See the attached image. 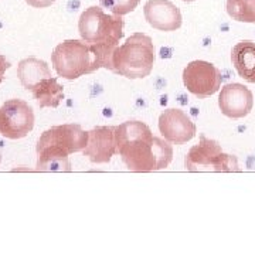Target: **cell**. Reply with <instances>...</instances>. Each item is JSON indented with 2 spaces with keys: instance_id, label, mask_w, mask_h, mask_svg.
<instances>
[{
  "instance_id": "cell-1",
  "label": "cell",
  "mask_w": 255,
  "mask_h": 255,
  "mask_svg": "<svg viewBox=\"0 0 255 255\" xmlns=\"http://www.w3.org/2000/svg\"><path fill=\"white\" fill-rule=\"evenodd\" d=\"M118 153L130 172L166 169L173 159V147L166 139L153 136L140 121H128L115 127Z\"/></svg>"
},
{
  "instance_id": "cell-2",
  "label": "cell",
  "mask_w": 255,
  "mask_h": 255,
  "mask_svg": "<svg viewBox=\"0 0 255 255\" xmlns=\"http://www.w3.org/2000/svg\"><path fill=\"white\" fill-rule=\"evenodd\" d=\"M88 137V132L78 124H64L44 130L37 142V170L70 172L68 156L84 150Z\"/></svg>"
},
{
  "instance_id": "cell-3",
  "label": "cell",
  "mask_w": 255,
  "mask_h": 255,
  "mask_svg": "<svg viewBox=\"0 0 255 255\" xmlns=\"http://www.w3.org/2000/svg\"><path fill=\"white\" fill-rule=\"evenodd\" d=\"M155 46L149 36L135 33L127 41L115 48L112 54V70L115 74L129 80L145 78L153 70Z\"/></svg>"
},
{
  "instance_id": "cell-4",
  "label": "cell",
  "mask_w": 255,
  "mask_h": 255,
  "mask_svg": "<svg viewBox=\"0 0 255 255\" xmlns=\"http://www.w3.org/2000/svg\"><path fill=\"white\" fill-rule=\"evenodd\" d=\"M51 64L58 77L70 81L104 68V63L94 47L82 38L60 43L53 50Z\"/></svg>"
},
{
  "instance_id": "cell-5",
  "label": "cell",
  "mask_w": 255,
  "mask_h": 255,
  "mask_svg": "<svg viewBox=\"0 0 255 255\" xmlns=\"http://www.w3.org/2000/svg\"><path fill=\"white\" fill-rule=\"evenodd\" d=\"M78 31L82 40L88 44H97L115 51L124 37V18L118 14H108L101 7L91 6L81 13Z\"/></svg>"
},
{
  "instance_id": "cell-6",
  "label": "cell",
  "mask_w": 255,
  "mask_h": 255,
  "mask_svg": "<svg viewBox=\"0 0 255 255\" xmlns=\"http://www.w3.org/2000/svg\"><path fill=\"white\" fill-rule=\"evenodd\" d=\"M184 166L189 172H240L237 157L226 155L217 140L204 135L186 155Z\"/></svg>"
},
{
  "instance_id": "cell-7",
  "label": "cell",
  "mask_w": 255,
  "mask_h": 255,
  "mask_svg": "<svg viewBox=\"0 0 255 255\" xmlns=\"http://www.w3.org/2000/svg\"><path fill=\"white\" fill-rule=\"evenodd\" d=\"M34 128V112L26 101L13 98L0 108V135L7 139L27 136Z\"/></svg>"
},
{
  "instance_id": "cell-8",
  "label": "cell",
  "mask_w": 255,
  "mask_h": 255,
  "mask_svg": "<svg viewBox=\"0 0 255 255\" xmlns=\"http://www.w3.org/2000/svg\"><path fill=\"white\" fill-rule=\"evenodd\" d=\"M221 71L214 64L196 60L187 64L183 71V84L187 91L199 100L209 98L221 88Z\"/></svg>"
},
{
  "instance_id": "cell-9",
  "label": "cell",
  "mask_w": 255,
  "mask_h": 255,
  "mask_svg": "<svg viewBox=\"0 0 255 255\" xmlns=\"http://www.w3.org/2000/svg\"><path fill=\"white\" fill-rule=\"evenodd\" d=\"M159 130L164 139L173 145L187 143L197 133L196 125L190 117L177 108L166 110L159 117Z\"/></svg>"
},
{
  "instance_id": "cell-10",
  "label": "cell",
  "mask_w": 255,
  "mask_h": 255,
  "mask_svg": "<svg viewBox=\"0 0 255 255\" xmlns=\"http://www.w3.org/2000/svg\"><path fill=\"white\" fill-rule=\"evenodd\" d=\"M219 107L221 114L226 115L227 118H244L253 111L254 95L243 84H226L220 92Z\"/></svg>"
},
{
  "instance_id": "cell-11",
  "label": "cell",
  "mask_w": 255,
  "mask_h": 255,
  "mask_svg": "<svg viewBox=\"0 0 255 255\" xmlns=\"http://www.w3.org/2000/svg\"><path fill=\"white\" fill-rule=\"evenodd\" d=\"M88 143L82 150L92 163H110L112 156L118 153L115 127H97L88 132Z\"/></svg>"
},
{
  "instance_id": "cell-12",
  "label": "cell",
  "mask_w": 255,
  "mask_h": 255,
  "mask_svg": "<svg viewBox=\"0 0 255 255\" xmlns=\"http://www.w3.org/2000/svg\"><path fill=\"white\" fill-rule=\"evenodd\" d=\"M143 14L146 21L156 30L174 31L182 27V11L170 0H147Z\"/></svg>"
},
{
  "instance_id": "cell-13",
  "label": "cell",
  "mask_w": 255,
  "mask_h": 255,
  "mask_svg": "<svg viewBox=\"0 0 255 255\" xmlns=\"http://www.w3.org/2000/svg\"><path fill=\"white\" fill-rule=\"evenodd\" d=\"M231 61L237 74L250 84H255V43L243 40L231 50Z\"/></svg>"
},
{
  "instance_id": "cell-14",
  "label": "cell",
  "mask_w": 255,
  "mask_h": 255,
  "mask_svg": "<svg viewBox=\"0 0 255 255\" xmlns=\"http://www.w3.org/2000/svg\"><path fill=\"white\" fill-rule=\"evenodd\" d=\"M40 108H57L64 100V88L54 77L43 78L30 90Z\"/></svg>"
},
{
  "instance_id": "cell-15",
  "label": "cell",
  "mask_w": 255,
  "mask_h": 255,
  "mask_svg": "<svg viewBox=\"0 0 255 255\" xmlns=\"http://www.w3.org/2000/svg\"><path fill=\"white\" fill-rule=\"evenodd\" d=\"M17 77L26 90H31L43 78L51 77V71L46 61L36 57H28L18 63Z\"/></svg>"
},
{
  "instance_id": "cell-16",
  "label": "cell",
  "mask_w": 255,
  "mask_h": 255,
  "mask_svg": "<svg viewBox=\"0 0 255 255\" xmlns=\"http://www.w3.org/2000/svg\"><path fill=\"white\" fill-rule=\"evenodd\" d=\"M230 17L241 23H255V0H227Z\"/></svg>"
},
{
  "instance_id": "cell-17",
  "label": "cell",
  "mask_w": 255,
  "mask_h": 255,
  "mask_svg": "<svg viewBox=\"0 0 255 255\" xmlns=\"http://www.w3.org/2000/svg\"><path fill=\"white\" fill-rule=\"evenodd\" d=\"M100 3L104 9H108L112 14L125 16L136 9L140 0H100Z\"/></svg>"
},
{
  "instance_id": "cell-18",
  "label": "cell",
  "mask_w": 255,
  "mask_h": 255,
  "mask_svg": "<svg viewBox=\"0 0 255 255\" xmlns=\"http://www.w3.org/2000/svg\"><path fill=\"white\" fill-rule=\"evenodd\" d=\"M55 0H26V3L30 4L31 7H36V9H44L48 7L54 3Z\"/></svg>"
},
{
  "instance_id": "cell-19",
  "label": "cell",
  "mask_w": 255,
  "mask_h": 255,
  "mask_svg": "<svg viewBox=\"0 0 255 255\" xmlns=\"http://www.w3.org/2000/svg\"><path fill=\"white\" fill-rule=\"evenodd\" d=\"M10 67H11V64H10L9 60H7L3 54H0V84L4 80V73H6V70H9Z\"/></svg>"
},
{
  "instance_id": "cell-20",
  "label": "cell",
  "mask_w": 255,
  "mask_h": 255,
  "mask_svg": "<svg viewBox=\"0 0 255 255\" xmlns=\"http://www.w3.org/2000/svg\"><path fill=\"white\" fill-rule=\"evenodd\" d=\"M182 1H186V3H190V1H194V0H182Z\"/></svg>"
},
{
  "instance_id": "cell-21",
  "label": "cell",
  "mask_w": 255,
  "mask_h": 255,
  "mask_svg": "<svg viewBox=\"0 0 255 255\" xmlns=\"http://www.w3.org/2000/svg\"><path fill=\"white\" fill-rule=\"evenodd\" d=\"M0 162H1V149H0Z\"/></svg>"
}]
</instances>
